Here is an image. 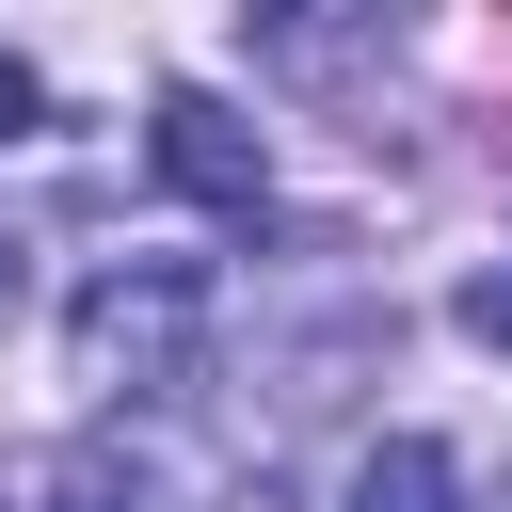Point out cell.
<instances>
[{"instance_id":"obj_1","label":"cell","mask_w":512,"mask_h":512,"mask_svg":"<svg viewBox=\"0 0 512 512\" xmlns=\"http://www.w3.org/2000/svg\"><path fill=\"white\" fill-rule=\"evenodd\" d=\"M192 368V272H96L80 288V384H176Z\"/></svg>"},{"instance_id":"obj_2","label":"cell","mask_w":512,"mask_h":512,"mask_svg":"<svg viewBox=\"0 0 512 512\" xmlns=\"http://www.w3.org/2000/svg\"><path fill=\"white\" fill-rule=\"evenodd\" d=\"M160 176H176L192 208H224V224H256V208H272V144H256L224 96H192V80L160 96Z\"/></svg>"},{"instance_id":"obj_3","label":"cell","mask_w":512,"mask_h":512,"mask_svg":"<svg viewBox=\"0 0 512 512\" xmlns=\"http://www.w3.org/2000/svg\"><path fill=\"white\" fill-rule=\"evenodd\" d=\"M336 512H448V448H432V432H384V448L352 464Z\"/></svg>"},{"instance_id":"obj_4","label":"cell","mask_w":512,"mask_h":512,"mask_svg":"<svg viewBox=\"0 0 512 512\" xmlns=\"http://www.w3.org/2000/svg\"><path fill=\"white\" fill-rule=\"evenodd\" d=\"M464 336H480V352H512V256H496V272H464Z\"/></svg>"},{"instance_id":"obj_5","label":"cell","mask_w":512,"mask_h":512,"mask_svg":"<svg viewBox=\"0 0 512 512\" xmlns=\"http://www.w3.org/2000/svg\"><path fill=\"white\" fill-rule=\"evenodd\" d=\"M32 112H48V80H32V64H16V48H0V144H16V128H32Z\"/></svg>"},{"instance_id":"obj_6","label":"cell","mask_w":512,"mask_h":512,"mask_svg":"<svg viewBox=\"0 0 512 512\" xmlns=\"http://www.w3.org/2000/svg\"><path fill=\"white\" fill-rule=\"evenodd\" d=\"M0 304H16V240H0Z\"/></svg>"}]
</instances>
